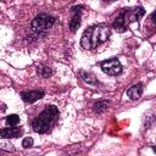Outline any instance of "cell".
Here are the masks:
<instances>
[{
    "mask_svg": "<svg viewBox=\"0 0 156 156\" xmlns=\"http://www.w3.org/2000/svg\"><path fill=\"white\" fill-rule=\"evenodd\" d=\"M111 35V29L106 24H95L87 28L82 35L80 45L83 49L94 50L100 44L105 43Z\"/></svg>",
    "mask_w": 156,
    "mask_h": 156,
    "instance_id": "6da1fadb",
    "label": "cell"
},
{
    "mask_svg": "<svg viewBox=\"0 0 156 156\" xmlns=\"http://www.w3.org/2000/svg\"><path fill=\"white\" fill-rule=\"evenodd\" d=\"M58 116V110L56 106L54 105H50V106H46V108L39 113V116H37L33 121H32V127H33V130L39 133V134H43V133H46L51 124L56 121Z\"/></svg>",
    "mask_w": 156,
    "mask_h": 156,
    "instance_id": "7a4b0ae2",
    "label": "cell"
},
{
    "mask_svg": "<svg viewBox=\"0 0 156 156\" xmlns=\"http://www.w3.org/2000/svg\"><path fill=\"white\" fill-rule=\"evenodd\" d=\"M55 23V17L48 15V13H39L34 17V20L30 23V28L35 33H43L49 30Z\"/></svg>",
    "mask_w": 156,
    "mask_h": 156,
    "instance_id": "3957f363",
    "label": "cell"
},
{
    "mask_svg": "<svg viewBox=\"0 0 156 156\" xmlns=\"http://www.w3.org/2000/svg\"><path fill=\"white\" fill-rule=\"evenodd\" d=\"M101 69L106 74L117 76L122 72V65L117 58H108L101 62Z\"/></svg>",
    "mask_w": 156,
    "mask_h": 156,
    "instance_id": "277c9868",
    "label": "cell"
},
{
    "mask_svg": "<svg viewBox=\"0 0 156 156\" xmlns=\"http://www.w3.org/2000/svg\"><path fill=\"white\" fill-rule=\"evenodd\" d=\"M129 13H130V9H124V10L118 15V17L115 20V22H113V28H115L117 32L122 33V32H124V30L127 29V26H128V23H129Z\"/></svg>",
    "mask_w": 156,
    "mask_h": 156,
    "instance_id": "5b68a950",
    "label": "cell"
},
{
    "mask_svg": "<svg viewBox=\"0 0 156 156\" xmlns=\"http://www.w3.org/2000/svg\"><path fill=\"white\" fill-rule=\"evenodd\" d=\"M82 9H84L83 5H79V6H73L72 7V18H71V22H69V29L71 32H76L78 29V27L80 26V12H82Z\"/></svg>",
    "mask_w": 156,
    "mask_h": 156,
    "instance_id": "8992f818",
    "label": "cell"
},
{
    "mask_svg": "<svg viewBox=\"0 0 156 156\" xmlns=\"http://www.w3.org/2000/svg\"><path fill=\"white\" fill-rule=\"evenodd\" d=\"M45 95V93L43 90H32V91H23L21 93V98L24 102L27 104H33L37 100L41 99Z\"/></svg>",
    "mask_w": 156,
    "mask_h": 156,
    "instance_id": "52a82bcc",
    "label": "cell"
},
{
    "mask_svg": "<svg viewBox=\"0 0 156 156\" xmlns=\"http://www.w3.org/2000/svg\"><path fill=\"white\" fill-rule=\"evenodd\" d=\"M22 134V130L20 128H15V127H10V128H2L0 130V135L2 139L6 138H18Z\"/></svg>",
    "mask_w": 156,
    "mask_h": 156,
    "instance_id": "ba28073f",
    "label": "cell"
},
{
    "mask_svg": "<svg viewBox=\"0 0 156 156\" xmlns=\"http://www.w3.org/2000/svg\"><path fill=\"white\" fill-rule=\"evenodd\" d=\"M143 94V85L141 84H134L127 90V96L130 100H138Z\"/></svg>",
    "mask_w": 156,
    "mask_h": 156,
    "instance_id": "9c48e42d",
    "label": "cell"
},
{
    "mask_svg": "<svg viewBox=\"0 0 156 156\" xmlns=\"http://www.w3.org/2000/svg\"><path fill=\"white\" fill-rule=\"evenodd\" d=\"M79 74H80V78L83 79V82H85L87 84H90V85H96L98 84V79H96V77L93 73L82 69L79 72Z\"/></svg>",
    "mask_w": 156,
    "mask_h": 156,
    "instance_id": "30bf717a",
    "label": "cell"
},
{
    "mask_svg": "<svg viewBox=\"0 0 156 156\" xmlns=\"http://www.w3.org/2000/svg\"><path fill=\"white\" fill-rule=\"evenodd\" d=\"M108 105H110L108 101H106V100H99V101H96L94 104V110H95V112L101 113V112H104V111L107 110Z\"/></svg>",
    "mask_w": 156,
    "mask_h": 156,
    "instance_id": "8fae6325",
    "label": "cell"
},
{
    "mask_svg": "<svg viewBox=\"0 0 156 156\" xmlns=\"http://www.w3.org/2000/svg\"><path fill=\"white\" fill-rule=\"evenodd\" d=\"M37 72H38V74L40 76V77H43V78H48L49 76H51L52 74V69L49 67V66H38V68H37Z\"/></svg>",
    "mask_w": 156,
    "mask_h": 156,
    "instance_id": "7c38bea8",
    "label": "cell"
},
{
    "mask_svg": "<svg viewBox=\"0 0 156 156\" xmlns=\"http://www.w3.org/2000/svg\"><path fill=\"white\" fill-rule=\"evenodd\" d=\"M6 123H7V126H16V124L20 123V117L17 115H15V113L9 115L6 117Z\"/></svg>",
    "mask_w": 156,
    "mask_h": 156,
    "instance_id": "4fadbf2b",
    "label": "cell"
},
{
    "mask_svg": "<svg viewBox=\"0 0 156 156\" xmlns=\"http://www.w3.org/2000/svg\"><path fill=\"white\" fill-rule=\"evenodd\" d=\"M145 15V10L143 9V7H136V9H134V16H133V21H138L140 17H143Z\"/></svg>",
    "mask_w": 156,
    "mask_h": 156,
    "instance_id": "5bb4252c",
    "label": "cell"
},
{
    "mask_svg": "<svg viewBox=\"0 0 156 156\" xmlns=\"http://www.w3.org/2000/svg\"><path fill=\"white\" fill-rule=\"evenodd\" d=\"M33 139L30 138V136H26L23 140H22V146L24 147V149H28V147H30V146H33Z\"/></svg>",
    "mask_w": 156,
    "mask_h": 156,
    "instance_id": "9a60e30c",
    "label": "cell"
},
{
    "mask_svg": "<svg viewBox=\"0 0 156 156\" xmlns=\"http://www.w3.org/2000/svg\"><path fill=\"white\" fill-rule=\"evenodd\" d=\"M1 149L2 150H10V151H13V145L12 144H6V143H1Z\"/></svg>",
    "mask_w": 156,
    "mask_h": 156,
    "instance_id": "2e32d148",
    "label": "cell"
},
{
    "mask_svg": "<svg viewBox=\"0 0 156 156\" xmlns=\"http://www.w3.org/2000/svg\"><path fill=\"white\" fill-rule=\"evenodd\" d=\"M151 21H152L154 24H156V11H154V12L151 13Z\"/></svg>",
    "mask_w": 156,
    "mask_h": 156,
    "instance_id": "e0dca14e",
    "label": "cell"
},
{
    "mask_svg": "<svg viewBox=\"0 0 156 156\" xmlns=\"http://www.w3.org/2000/svg\"><path fill=\"white\" fill-rule=\"evenodd\" d=\"M151 149H152V150H154V151L156 152V146H151Z\"/></svg>",
    "mask_w": 156,
    "mask_h": 156,
    "instance_id": "ac0fdd59",
    "label": "cell"
}]
</instances>
